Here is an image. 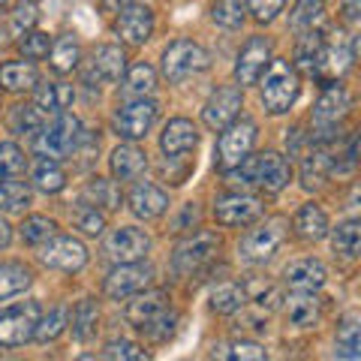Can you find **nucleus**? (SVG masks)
Returning <instances> with one entry per match:
<instances>
[{"instance_id": "f257e3e1", "label": "nucleus", "mask_w": 361, "mask_h": 361, "mask_svg": "<svg viewBox=\"0 0 361 361\" xmlns=\"http://www.w3.org/2000/svg\"><path fill=\"white\" fill-rule=\"evenodd\" d=\"M226 178H229V184L238 187H262L265 193H280L292 180V166L286 163V157L274 151L247 154L238 166L226 169Z\"/></svg>"}, {"instance_id": "f03ea898", "label": "nucleus", "mask_w": 361, "mask_h": 361, "mask_svg": "<svg viewBox=\"0 0 361 361\" xmlns=\"http://www.w3.org/2000/svg\"><path fill=\"white\" fill-rule=\"evenodd\" d=\"M82 135H85L82 121L73 118L70 111H61V115H51V121L42 123L37 142H33V151L45 157V160H66V157L75 154Z\"/></svg>"}, {"instance_id": "7ed1b4c3", "label": "nucleus", "mask_w": 361, "mask_h": 361, "mask_svg": "<svg viewBox=\"0 0 361 361\" xmlns=\"http://www.w3.org/2000/svg\"><path fill=\"white\" fill-rule=\"evenodd\" d=\"M262 82V106L271 111V115H283V111L292 109V103L298 99V90H301V78L298 70L292 66L289 61H274L265 66V73L259 75Z\"/></svg>"}, {"instance_id": "20e7f679", "label": "nucleus", "mask_w": 361, "mask_h": 361, "mask_svg": "<svg viewBox=\"0 0 361 361\" xmlns=\"http://www.w3.org/2000/svg\"><path fill=\"white\" fill-rule=\"evenodd\" d=\"M163 75L169 78L172 85H180V82H187V78H193L199 73H205L208 66H211V58H208V51L202 49V45L196 42H190V39H178L172 42L169 49L163 51Z\"/></svg>"}, {"instance_id": "39448f33", "label": "nucleus", "mask_w": 361, "mask_h": 361, "mask_svg": "<svg viewBox=\"0 0 361 361\" xmlns=\"http://www.w3.org/2000/svg\"><path fill=\"white\" fill-rule=\"evenodd\" d=\"M283 238H286V220L283 217H271L262 226H256V229H250L244 235L241 244H238V253H241L244 262L262 265L277 253V247L283 244Z\"/></svg>"}, {"instance_id": "423d86ee", "label": "nucleus", "mask_w": 361, "mask_h": 361, "mask_svg": "<svg viewBox=\"0 0 361 361\" xmlns=\"http://www.w3.org/2000/svg\"><path fill=\"white\" fill-rule=\"evenodd\" d=\"M39 316L42 310L37 301H18L13 307H4L0 310V346H21L33 341Z\"/></svg>"}, {"instance_id": "0eeeda50", "label": "nucleus", "mask_w": 361, "mask_h": 361, "mask_svg": "<svg viewBox=\"0 0 361 361\" xmlns=\"http://www.w3.org/2000/svg\"><path fill=\"white\" fill-rule=\"evenodd\" d=\"M220 145H217V166L223 169H232V166H238L247 154L253 151V145H256V123L250 118H235L229 127H223L220 130Z\"/></svg>"}, {"instance_id": "6e6552de", "label": "nucleus", "mask_w": 361, "mask_h": 361, "mask_svg": "<svg viewBox=\"0 0 361 361\" xmlns=\"http://www.w3.org/2000/svg\"><path fill=\"white\" fill-rule=\"evenodd\" d=\"M157 111H160V109H157L154 99H148V97H135L133 103L118 106V111H115V118H111V123H115V130H118L121 139L135 142V139H145V135L151 133V127L157 123Z\"/></svg>"}, {"instance_id": "1a4fd4ad", "label": "nucleus", "mask_w": 361, "mask_h": 361, "mask_svg": "<svg viewBox=\"0 0 361 361\" xmlns=\"http://www.w3.org/2000/svg\"><path fill=\"white\" fill-rule=\"evenodd\" d=\"M151 280H154V268L145 265L142 259L139 262H121V265H115L109 271L103 292L111 301H127L130 295H135V292L148 289Z\"/></svg>"}, {"instance_id": "9d476101", "label": "nucleus", "mask_w": 361, "mask_h": 361, "mask_svg": "<svg viewBox=\"0 0 361 361\" xmlns=\"http://www.w3.org/2000/svg\"><path fill=\"white\" fill-rule=\"evenodd\" d=\"M39 259L49 268L75 274V271L87 265V247L78 238H73V235H51L45 244H39Z\"/></svg>"}, {"instance_id": "9b49d317", "label": "nucleus", "mask_w": 361, "mask_h": 361, "mask_svg": "<svg viewBox=\"0 0 361 361\" xmlns=\"http://www.w3.org/2000/svg\"><path fill=\"white\" fill-rule=\"evenodd\" d=\"M217 250H220V238L214 232H193L190 238L180 241L172 253L175 274H193V271H199L205 262H211Z\"/></svg>"}, {"instance_id": "f8f14e48", "label": "nucleus", "mask_w": 361, "mask_h": 361, "mask_svg": "<svg viewBox=\"0 0 361 361\" xmlns=\"http://www.w3.org/2000/svg\"><path fill=\"white\" fill-rule=\"evenodd\" d=\"M151 250V238L135 226H121V229H111L103 241V256L109 262H139Z\"/></svg>"}, {"instance_id": "ddd939ff", "label": "nucleus", "mask_w": 361, "mask_h": 361, "mask_svg": "<svg viewBox=\"0 0 361 361\" xmlns=\"http://www.w3.org/2000/svg\"><path fill=\"white\" fill-rule=\"evenodd\" d=\"M353 109V97L346 94L341 85H331L325 94L316 99V109H313V127L322 139H329L331 130H337L343 123V118L349 115Z\"/></svg>"}, {"instance_id": "4468645a", "label": "nucleus", "mask_w": 361, "mask_h": 361, "mask_svg": "<svg viewBox=\"0 0 361 361\" xmlns=\"http://www.w3.org/2000/svg\"><path fill=\"white\" fill-rule=\"evenodd\" d=\"M214 217L220 226H250L262 217V199L250 193H226L214 202Z\"/></svg>"}, {"instance_id": "2eb2a0df", "label": "nucleus", "mask_w": 361, "mask_h": 361, "mask_svg": "<svg viewBox=\"0 0 361 361\" xmlns=\"http://www.w3.org/2000/svg\"><path fill=\"white\" fill-rule=\"evenodd\" d=\"M244 106V94H241V87H220L217 94H214L205 109H202V121H205V127L208 130H223V127H229V123L238 118V111Z\"/></svg>"}, {"instance_id": "dca6fc26", "label": "nucleus", "mask_w": 361, "mask_h": 361, "mask_svg": "<svg viewBox=\"0 0 361 361\" xmlns=\"http://www.w3.org/2000/svg\"><path fill=\"white\" fill-rule=\"evenodd\" d=\"M115 30H118V37L127 45H145L151 39V33H154V13H151V6H142V4L123 6L118 13Z\"/></svg>"}, {"instance_id": "f3484780", "label": "nucleus", "mask_w": 361, "mask_h": 361, "mask_svg": "<svg viewBox=\"0 0 361 361\" xmlns=\"http://www.w3.org/2000/svg\"><path fill=\"white\" fill-rule=\"evenodd\" d=\"M268 63H271V39L253 37V39L241 49L238 63H235V78H238V85H241V87L256 85L259 75L265 73Z\"/></svg>"}, {"instance_id": "a211bd4d", "label": "nucleus", "mask_w": 361, "mask_h": 361, "mask_svg": "<svg viewBox=\"0 0 361 361\" xmlns=\"http://www.w3.org/2000/svg\"><path fill=\"white\" fill-rule=\"evenodd\" d=\"M127 205L139 220H157L169 211V196H166V190L151 184V180H139L127 193Z\"/></svg>"}, {"instance_id": "6ab92c4d", "label": "nucleus", "mask_w": 361, "mask_h": 361, "mask_svg": "<svg viewBox=\"0 0 361 361\" xmlns=\"http://www.w3.org/2000/svg\"><path fill=\"white\" fill-rule=\"evenodd\" d=\"M166 310H169V292H163V289H142V292H135V298L127 304L123 316H127V322L135 325V329H145V325H151L157 316H163Z\"/></svg>"}, {"instance_id": "aec40b11", "label": "nucleus", "mask_w": 361, "mask_h": 361, "mask_svg": "<svg viewBox=\"0 0 361 361\" xmlns=\"http://www.w3.org/2000/svg\"><path fill=\"white\" fill-rule=\"evenodd\" d=\"M127 73V54H123L121 45H99L94 51V61H90L87 70V82H118V78Z\"/></svg>"}, {"instance_id": "412c9836", "label": "nucleus", "mask_w": 361, "mask_h": 361, "mask_svg": "<svg viewBox=\"0 0 361 361\" xmlns=\"http://www.w3.org/2000/svg\"><path fill=\"white\" fill-rule=\"evenodd\" d=\"M199 145V133L193 127V121L187 118H175L163 127L160 135V148L166 157H180V154H190Z\"/></svg>"}, {"instance_id": "4be33fe9", "label": "nucleus", "mask_w": 361, "mask_h": 361, "mask_svg": "<svg viewBox=\"0 0 361 361\" xmlns=\"http://www.w3.org/2000/svg\"><path fill=\"white\" fill-rule=\"evenodd\" d=\"M283 313H286V322L295 325V329H313L319 322V298L313 295L310 289H295L283 304Z\"/></svg>"}, {"instance_id": "5701e85b", "label": "nucleus", "mask_w": 361, "mask_h": 361, "mask_svg": "<svg viewBox=\"0 0 361 361\" xmlns=\"http://www.w3.org/2000/svg\"><path fill=\"white\" fill-rule=\"evenodd\" d=\"M111 175H115V180H135L142 178V172L148 169V154H145L139 145H118L115 151H111Z\"/></svg>"}, {"instance_id": "b1692460", "label": "nucleus", "mask_w": 361, "mask_h": 361, "mask_svg": "<svg viewBox=\"0 0 361 361\" xmlns=\"http://www.w3.org/2000/svg\"><path fill=\"white\" fill-rule=\"evenodd\" d=\"M283 280L289 289H310L316 292L319 286H325L329 280V271L319 259H298V262H289L283 271Z\"/></svg>"}, {"instance_id": "393cba45", "label": "nucleus", "mask_w": 361, "mask_h": 361, "mask_svg": "<svg viewBox=\"0 0 361 361\" xmlns=\"http://www.w3.org/2000/svg\"><path fill=\"white\" fill-rule=\"evenodd\" d=\"M292 229H295V235L301 241H322L325 235H329V214H325L319 205L307 202V205L298 208L295 220H292Z\"/></svg>"}, {"instance_id": "a878e982", "label": "nucleus", "mask_w": 361, "mask_h": 361, "mask_svg": "<svg viewBox=\"0 0 361 361\" xmlns=\"http://www.w3.org/2000/svg\"><path fill=\"white\" fill-rule=\"evenodd\" d=\"M39 85V70L33 61H9L0 66V87L9 94H21V90H33Z\"/></svg>"}, {"instance_id": "bb28decb", "label": "nucleus", "mask_w": 361, "mask_h": 361, "mask_svg": "<svg viewBox=\"0 0 361 361\" xmlns=\"http://www.w3.org/2000/svg\"><path fill=\"white\" fill-rule=\"evenodd\" d=\"M75 99V90L73 85H63V82H51V85H39L37 87V97H33V106H37L42 115H61L73 106Z\"/></svg>"}, {"instance_id": "cd10ccee", "label": "nucleus", "mask_w": 361, "mask_h": 361, "mask_svg": "<svg viewBox=\"0 0 361 361\" xmlns=\"http://www.w3.org/2000/svg\"><path fill=\"white\" fill-rule=\"evenodd\" d=\"M85 202L87 205H94L97 211H115L121 208V190L115 180L109 178H90L85 184Z\"/></svg>"}, {"instance_id": "c85d7f7f", "label": "nucleus", "mask_w": 361, "mask_h": 361, "mask_svg": "<svg viewBox=\"0 0 361 361\" xmlns=\"http://www.w3.org/2000/svg\"><path fill=\"white\" fill-rule=\"evenodd\" d=\"M30 180L37 190H42V193H61L66 187V172L61 169L58 160H45V157H39L30 169Z\"/></svg>"}, {"instance_id": "c756f323", "label": "nucleus", "mask_w": 361, "mask_h": 361, "mask_svg": "<svg viewBox=\"0 0 361 361\" xmlns=\"http://www.w3.org/2000/svg\"><path fill=\"white\" fill-rule=\"evenodd\" d=\"M331 175V157L325 148H313L307 157H304V166H301V184L307 190L322 187Z\"/></svg>"}, {"instance_id": "7c9ffc66", "label": "nucleus", "mask_w": 361, "mask_h": 361, "mask_svg": "<svg viewBox=\"0 0 361 361\" xmlns=\"http://www.w3.org/2000/svg\"><path fill=\"white\" fill-rule=\"evenodd\" d=\"M49 58H51V70L54 73H73L78 61H82V49H78V39L73 37V33H63V37L58 42H51V51H49Z\"/></svg>"}, {"instance_id": "2f4dec72", "label": "nucleus", "mask_w": 361, "mask_h": 361, "mask_svg": "<svg viewBox=\"0 0 361 361\" xmlns=\"http://www.w3.org/2000/svg\"><path fill=\"white\" fill-rule=\"evenodd\" d=\"M30 283H33L30 268L18 265V262L0 265V301L13 298V295H21V292H25Z\"/></svg>"}, {"instance_id": "473e14b6", "label": "nucleus", "mask_w": 361, "mask_h": 361, "mask_svg": "<svg viewBox=\"0 0 361 361\" xmlns=\"http://www.w3.org/2000/svg\"><path fill=\"white\" fill-rule=\"evenodd\" d=\"M30 187L25 184V180H13V178H6L4 184H0V211H6V214H21V211H27L30 205Z\"/></svg>"}, {"instance_id": "72a5a7b5", "label": "nucleus", "mask_w": 361, "mask_h": 361, "mask_svg": "<svg viewBox=\"0 0 361 361\" xmlns=\"http://www.w3.org/2000/svg\"><path fill=\"white\" fill-rule=\"evenodd\" d=\"M331 247H334L337 256L355 259L358 250H361V226H358V220H346V223L337 226V229L331 232Z\"/></svg>"}, {"instance_id": "f704fd0d", "label": "nucleus", "mask_w": 361, "mask_h": 361, "mask_svg": "<svg viewBox=\"0 0 361 361\" xmlns=\"http://www.w3.org/2000/svg\"><path fill=\"white\" fill-rule=\"evenodd\" d=\"M157 87V73L151 63H133L127 70V78H123V94L130 97H148Z\"/></svg>"}, {"instance_id": "c9c22d12", "label": "nucleus", "mask_w": 361, "mask_h": 361, "mask_svg": "<svg viewBox=\"0 0 361 361\" xmlns=\"http://www.w3.org/2000/svg\"><path fill=\"white\" fill-rule=\"evenodd\" d=\"M337 355L341 358H358L361 355V329H358V316L349 313L337 329Z\"/></svg>"}, {"instance_id": "e433bc0d", "label": "nucleus", "mask_w": 361, "mask_h": 361, "mask_svg": "<svg viewBox=\"0 0 361 361\" xmlns=\"http://www.w3.org/2000/svg\"><path fill=\"white\" fill-rule=\"evenodd\" d=\"M97 322H99V310L94 301H78V307L73 310V334L75 341L87 343L97 334Z\"/></svg>"}, {"instance_id": "4c0bfd02", "label": "nucleus", "mask_w": 361, "mask_h": 361, "mask_svg": "<svg viewBox=\"0 0 361 361\" xmlns=\"http://www.w3.org/2000/svg\"><path fill=\"white\" fill-rule=\"evenodd\" d=\"M66 322H70V313H66V307H54V310H49L45 316H39V322H37V331H33V337H37L39 343H51V341H58V337L66 331Z\"/></svg>"}, {"instance_id": "58836bf2", "label": "nucleus", "mask_w": 361, "mask_h": 361, "mask_svg": "<svg viewBox=\"0 0 361 361\" xmlns=\"http://www.w3.org/2000/svg\"><path fill=\"white\" fill-rule=\"evenodd\" d=\"M42 123H45V115L33 103L30 106H16L13 115H9V130H13L16 135H33V133H39Z\"/></svg>"}, {"instance_id": "ea45409f", "label": "nucleus", "mask_w": 361, "mask_h": 361, "mask_svg": "<svg viewBox=\"0 0 361 361\" xmlns=\"http://www.w3.org/2000/svg\"><path fill=\"white\" fill-rule=\"evenodd\" d=\"M244 301H247V292L238 283H223V286H217V289L211 292V310H217V313H235V310H241Z\"/></svg>"}, {"instance_id": "a19ab883", "label": "nucleus", "mask_w": 361, "mask_h": 361, "mask_svg": "<svg viewBox=\"0 0 361 361\" xmlns=\"http://www.w3.org/2000/svg\"><path fill=\"white\" fill-rule=\"evenodd\" d=\"M244 13H247V0H214L211 4V18L220 27H229V30L241 27Z\"/></svg>"}, {"instance_id": "79ce46f5", "label": "nucleus", "mask_w": 361, "mask_h": 361, "mask_svg": "<svg viewBox=\"0 0 361 361\" xmlns=\"http://www.w3.org/2000/svg\"><path fill=\"white\" fill-rule=\"evenodd\" d=\"M51 235H58V223L42 217V214H30V217L21 223V238H25V244L39 247V244L49 241Z\"/></svg>"}, {"instance_id": "37998d69", "label": "nucleus", "mask_w": 361, "mask_h": 361, "mask_svg": "<svg viewBox=\"0 0 361 361\" xmlns=\"http://www.w3.org/2000/svg\"><path fill=\"white\" fill-rule=\"evenodd\" d=\"M73 226L78 232H85V235H103L106 217H103V211H97L94 205L82 202V205L73 208Z\"/></svg>"}, {"instance_id": "c03bdc74", "label": "nucleus", "mask_w": 361, "mask_h": 361, "mask_svg": "<svg viewBox=\"0 0 361 361\" xmlns=\"http://www.w3.org/2000/svg\"><path fill=\"white\" fill-rule=\"evenodd\" d=\"M217 355L220 358H238V361H262V358H268L262 343H256V341H238L232 346H220V353L214 349V358Z\"/></svg>"}, {"instance_id": "a18cd8bd", "label": "nucleus", "mask_w": 361, "mask_h": 361, "mask_svg": "<svg viewBox=\"0 0 361 361\" xmlns=\"http://www.w3.org/2000/svg\"><path fill=\"white\" fill-rule=\"evenodd\" d=\"M21 54H25L27 61H42V58H49V51H51V37L49 33H42V30H27V33H21Z\"/></svg>"}, {"instance_id": "49530a36", "label": "nucleus", "mask_w": 361, "mask_h": 361, "mask_svg": "<svg viewBox=\"0 0 361 361\" xmlns=\"http://www.w3.org/2000/svg\"><path fill=\"white\" fill-rule=\"evenodd\" d=\"M25 169V154L13 142H0V184Z\"/></svg>"}, {"instance_id": "de8ad7c7", "label": "nucleus", "mask_w": 361, "mask_h": 361, "mask_svg": "<svg viewBox=\"0 0 361 361\" xmlns=\"http://www.w3.org/2000/svg\"><path fill=\"white\" fill-rule=\"evenodd\" d=\"M322 6H325V0H301V4L295 6V13H292V30H298V33L310 30L313 21L319 18Z\"/></svg>"}, {"instance_id": "09e8293b", "label": "nucleus", "mask_w": 361, "mask_h": 361, "mask_svg": "<svg viewBox=\"0 0 361 361\" xmlns=\"http://www.w3.org/2000/svg\"><path fill=\"white\" fill-rule=\"evenodd\" d=\"M103 358H111V361H142V358H148V353L139 346V343H133V341H111L106 343L103 349Z\"/></svg>"}, {"instance_id": "8fccbe9b", "label": "nucleus", "mask_w": 361, "mask_h": 361, "mask_svg": "<svg viewBox=\"0 0 361 361\" xmlns=\"http://www.w3.org/2000/svg\"><path fill=\"white\" fill-rule=\"evenodd\" d=\"M37 18H39V6L33 4V0H21V4L16 6V13H13V30L27 33L33 25H37Z\"/></svg>"}, {"instance_id": "3c124183", "label": "nucleus", "mask_w": 361, "mask_h": 361, "mask_svg": "<svg viewBox=\"0 0 361 361\" xmlns=\"http://www.w3.org/2000/svg\"><path fill=\"white\" fill-rule=\"evenodd\" d=\"M286 0H247V9L253 13V18L259 25H268V21H274L277 13H283Z\"/></svg>"}, {"instance_id": "603ef678", "label": "nucleus", "mask_w": 361, "mask_h": 361, "mask_svg": "<svg viewBox=\"0 0 361 361\" xmlns=\"http://www.w3.org/2000/svg\"><path fill=\"white\" fill-rule=\"evenodd\" d=\"M130 4H135V0H103V13L106 16H118L123 6H130Z\"/></svg>"}, {"instance_id": "864d4df0", "label": "nucleus", "mask_w": 361, "mask_h": 361, "mask_svg": "<svg viewBox=\"0 0 361 361\" xmlns=\"http://www.w3.org/2000/svg\"><path fill=\"white\" fill-rule=\"evenodd\" d=\"M9 241H13V229H9V223L0 217V250H6Z\"/></svg>"}, {"instance_id": "5fc2aeb1", "label": "nucleus", "mask_w": 361, "mask_h": 361, "mask_svg": "<svg viewBox=\"0 0 361 361\" xmlns=\"http://www.w3.org/2000/svg\"><path fill=\"white\" fill-rule=\"evenodd\" d=\"M346 18L349 21L358 18V0H346Z\"/></svg>"}, {"instance_id": "6e6d98bb", "label": "nucleus", "mask_w": 361, "mask_h": 361, "mask_svg": "<svg viewBox=\"0 0 361 361\" xmlns=\"http://www.w3.org/2000/svg\"><path fill=\"white\" fill-rule=\"evenodd\" d=\"M6 4H9V0H0V13H4V6H6Z\"/></svg>"}]
</instances>
